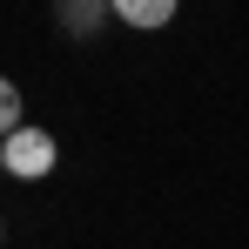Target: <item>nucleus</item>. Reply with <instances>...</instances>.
I'll return each mask as SVG.
<instances>
[{
    "label": "nucleus",
    "mask_w": 249,
    "mask_h": 249,
    "mask_svg": "<svg viewBox=\"0 0 249 249\" xmlns=\"http://www.w3.org/2000/svg\"><path fill=\"white\" fill-rule=\"evenodd\" d=\"M0 148H7V175H14V182L54 175V135H47V128H14Z\"/></svg>",
    "instance_id": "obj_1"
},
{
    "label": "nucleus",
    "mask_w": 249,
    "mask_h": 249,
    "mask_svg": "<svg viewBox=\"0 0 249 249\" xmlns=\"http://www.w3.org/2000/svg\"><path fill=\"white\" fill-rule=\"evenodd\" d=\"M108 7H115V0H54V20H61L74 41H88V34L108 20Z\"/></svg>",
    "instance_id": "obj_2"
},
{
    "label": "nucleus",
    "mask_w": 249,
    "mask_h": 249,
    "mask_svg": "<svg viewBox=\"0 0 249 249\" xmlns=\"http://www.w3.org/2000/svg\"><path fill=\"white\" fill-rule=\"evenodd\" d=\"M115 20L142 27V34H155V27H168V20H175V0H115Z\"/></svg>",
    "instance_id": "obj_3"
},
{
    "label": "nucleus",
    "mask_w": 249,
    "mask_h": 249,
    "mask_svg": "<svg viewBox=\"0 0 249 249\" xmlns=\"http://www.w3.org/2000/svg\"><path fill=\"white\" fill-rule=\"evenodd\" d=\"M14 128H27V122H20V88H14L7 74H0V142H7Z\"/></svg>",
    "instance_id": "obj_4"
},
{
    "label": "nucleus",
    "mask_w": 249,
    "mask_h": 249,
    "mask_svg": "<svg viewBox=\"0 0 249 249\" xmlns=\"http://www.w3.org/2000/svg\"><path fill=\"white\" fill-rule=\"evenodd\" d=\"M0 175H7V148H0Z\"/></svg>",
    "instance_id": "obj_5"
},
{
    "label": "nucleus",
    "mask_w": 249,
    "mask_h": 249,
    "mask_svg": "<svg viewBox=\"0 0 249 249\" xmlns=\"http://www.w3.org/2000/svg\"><path fill=\"white\" fill-rule=\"evenodd\" d=\"M0 243H7V229H0Z\"/></svg>",
    "instance_id": "obj_6"
}]
</instances>
